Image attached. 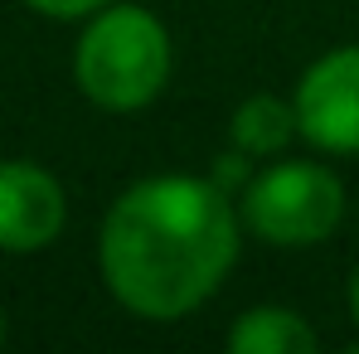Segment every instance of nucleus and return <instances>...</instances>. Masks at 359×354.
Returning a JSON list of instances; mask_svg holds the SVG:
<instances>
[{
	"label": "nucleus",
	"instance_id": "1",
	"mask_svg": "<svg viewBox=\"0 0 359 354\" xmlns=\"http://www.w3.org/2000/svg\"><path fill=\"white\" fill-rule=\"evenodd\" d=\"M233 194L214 175H146L121 189L97 229V272L136 320H184L238 262Z\"/></svg>",
	"mask_w": 359,
	"mask_h": 354
},
{
	"label": "nucleus",
	"instance_id": "2",
	"mask_svg": "<svg viewBox=\"0 0 359 354\" xmlns=\"http://www.w3.org/2000/svg\"><path fill=\"white\" fill-rule=\"evenodd\" d=\"M170 29L146 5H102L73 44V83L102 112H141L170 83Z\"/></svg>",
	"mask_w": 359,
	"mask_h": 354
},
{
	"label": "nucleus",
	"instance_id": "3",
	"mask_svg": "<svg viewBox=\"0 0 359 354\" xmlns=\"http://www.w3.org/2000/svg\"><path fill=\"white\" fill-rule=\"evenodd\" d=\"M238 214L267 247H316L345 224V184L320 161H272L248 175Z\"/></svg>",
	"mask_w": 359,
	"mask_h": 354
},
{
	"label": "nucleus",
	"instance_id": "4",
	"mask_svg": "<svg viewBox=\"0 0 359 354\" xmlns=\"http://www.w3.org/2000/svg\"><path fill=\"white\" fill-rule=\"evenodd\" d=\"M297 126L325 156H359V44L325 49L297 78Z\"/></svg>",
	"mask_w": 359,
	"mask_h": 354
},
{
	"label": "nucleus",
	"instance_id": "5",
	"mask_svg": "<svg viewBox=\"0 0 359 354\" xmlns=\"http://www.w3.org/2000/svg\"><path fill=\"white\" fill-rule=\"evenodd\" d=\"M68 224V194L39 161H0V252H44Z\"/></svg>",
	"mask_w": 359,
	"mask_h": 354
},
{
	"label": "nucleus",
	"instance_id": "6",
	"mask_svg": "<svg viewBox=\"0 0 359 354\" xmlns=\"http://www.w3.org/2000/svg\"><path fill=\"white\" fill-rule=\"evenodd\" d=\"M292 136H301L297 102L292 97H277V93L243 97L238 107H233V117H229V141H233V151H243L248 161H267V156L287 151Z\"/></svg>",
	"mask_w": 359,
	"mask_h": 354
},
{
	"label": "nucleus",
	"instance_id": "7",
	"mask_svg": "<svg viewBox=\"0 0 359 354\" xmlns=\"http://www.w3.org/2000/svg\"><path fill=\"white\" fill-rule=\"evenodd\" d=\"M224 345L233 354H311L320 345V335L292 306H252L229 325Z\"/></svg>",
	"mask_w": 359,
	"mask_h": 354
},
{
	"label": "nucleus",
	"instance_id": "8",
	"mask_svg": "<svg viewBox=\"0 0 359 354\" xmlns=\"http://www.w3.org/2000/svg\"><path fill=\"white\" fill-rule=\"evenodd\" d=\"M20 5L34 10V15H44V20H88V15H97L112 0H20Z\"/></svg>",
	"mask_w": 359,
	"mask_h": 354
},
{
	"label": "nucleus",
	"instance_id": "9",
	"mask_svg": "<svg viewBox=\"0 0 359 354\" xmlns=\"http://www.w3.org/2000/svg\"><path fill=\"white\" fill-rule=\"evenodd\" d=\"M345 306H350V320L359 325V267L350 272V287H345Z\"/></svg>",
	"mask_w": 359,
	"mask_h": 354
},
{
	"label": "nucleus",
	"instance_id": "10",
	"mask_svg": "<svg viewBox=\"0 0 359 354\" xmlns=\"http://www.w3.org/2000/svg\"><path fill=\"white\" fill-rule=\"evenodd\" d=\"M0 340H5V315H0Z\"/></svg>",
	"mask_w": 359,
	"mask_h": 354
}]
</instances>
